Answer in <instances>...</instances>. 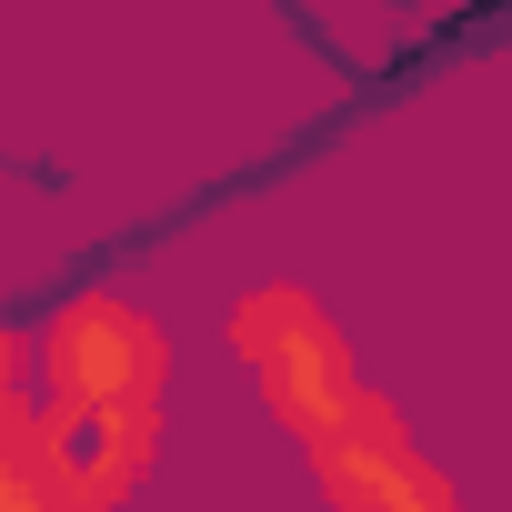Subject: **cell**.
<instances>
[{
    "instance_id": "obj_1",
    "label": "cell",
    "mask_w": 512,
    "mask_h": 512,
    "mask_svg": "<svg viewBox=\"0 0 512 512\" xmlns=\"http://www.w3.org/2000/svg\"><path fill=\"white\" fill-rule=\"evenodd\" d=\"M41 402L31 452L71 512H121L161 462V402H171V332L121 292H71L41 332Z\"/></svg>"
},
{
    "instance_id": "obj_2",
    "label": "cell",
    "mask_w": 512,
    "mask_h": 512,
    "mask_svg": "<svg viewBox=\"0 0 512 512\" xmlns=\"http://www.w3.org/2000/svg\"><path fill=\"white\" fill-rule=\"evenodd\" d=\"M221 342H231L241 382L262 392V412H272L292 442H312V432H322V422L362 392L342 322H332L302 282H251V292L221 312Z\"/></svg>"
},
{
    "instance_id": "obj_3",
    "label": "cell",
    "mask_w": 512,
    "mask_h": 512,
    "mask_svg": "<svg viewBox=\"0 0 512 512\" xmlns=\"http://www.w3.org/2000/svg\"><path fill=\"white\" fill-rule=\"evenodd\" d=\"M302 462H312V492L332 512H462L452 472L422 452V432L402 422V402H382L372 382L302 442Z\"/></svg>"
},
{
    "instance_id": "obj_4",
    "label": "cell",
    "mask_w": 512,
    "mask_h": 512,
    "mask_svg": "<svg viewBox=\"0 0 512 512\" xmlns=\"http://www.w3.org/2000/svg\"><path fill=\"white\" fill-rule=\"evenodd\" d=\"M0 512H71L31 452V422H0Z\"/></svg>"
},
{
    "instance_id": "obj_5",
    "label": "cell",
    "mask_w": 512,
    "mask_h": 512,
    "mask_svg": "<svg viewBox=\"0 0 512 512\" xmlns=\"http://www.w3.org/2000/svg\"><path fill=\"white\" fill-rule=\"evenodd\" d=\"M31 402H41V342L0 322V422H31Z\"/></svg>"
}]
</instances>
